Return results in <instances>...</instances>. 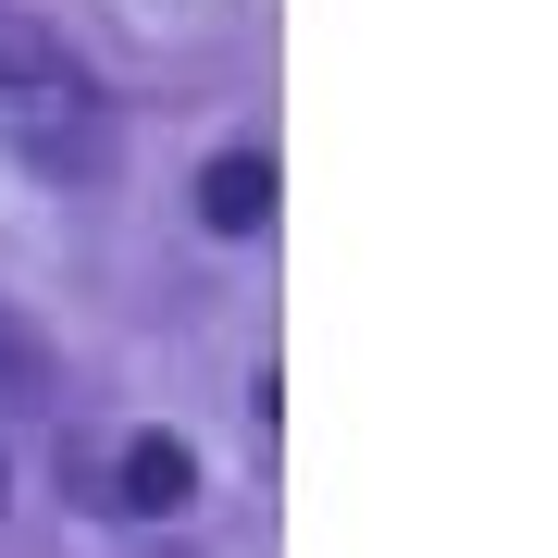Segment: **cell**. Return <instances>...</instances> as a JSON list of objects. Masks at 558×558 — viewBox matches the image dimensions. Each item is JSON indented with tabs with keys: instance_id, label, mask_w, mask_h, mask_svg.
Here are the masks:
<instances>
[{
	"instance_id": "2",
	"label": "cell",
	"mask_w": 558,
	"mask_h": 558,
	"mask_svg": "<svg viewBox=\"0 0 558 558\" xmlns=\"http://www.w3.org/2000/svg\"><path fill=\"white\" fill-rule=\"evenodd\" d=\"M186 497H199V447H186V435H124V497H112V509L174 521Z\"/></svg>"
},
{
	"instance_id": "3",
	"label": "cell",
	"mask_w": 558,
	"mask_h": 558,
	"mask_svg": "<svg viewBox=\"0 0 558 558\" xmlns=\"http://www.w3.org/2000/svg\"><path fill=\"white\" fill-rule=\"evenodd\" d=\"M199 223L211 236H260V223H274V149H223L199 174Z\"/></svg>"
},
{
	"instance_id": "1",
	"label": "cell",
	"mask_w": 558,
	"mask_h": 558,
	"mask_svg": "<svg viewBox=\"0 0 558 558\" xmlns=\"http://www.w3.org/2000/svg\"><path fill=\"white\" fill-rule=\"evenodd\" d=\"M0 137H13V161H25V174H50V186H100L112 149H124L87 62H62V75H38V87H0Z\"/></svg>"
}]
</instances>
